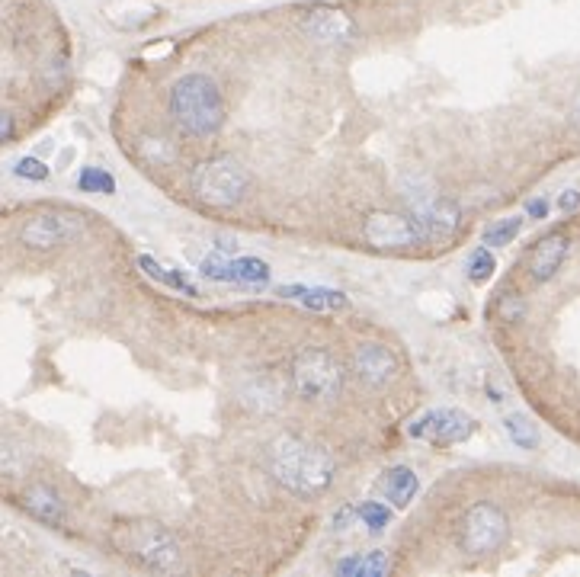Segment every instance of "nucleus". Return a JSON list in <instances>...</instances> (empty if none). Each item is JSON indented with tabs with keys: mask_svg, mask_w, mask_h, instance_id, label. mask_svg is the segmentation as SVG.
<instances>
[{
	"mask_svg": "<svg viewBox=\"0 0 580 577\" xmlns=\"http://www.w3.org/2000/svg\"><path fill=\"white\" fill-rule=\"evenodd\" d=\"M504 430L520 449H536L539 446V430H536V424H529L523 414H510L504 420Z\"/></svg>",
	"mask_w": 580,
	"mask_h": 577,
	"instance_id": "4be33fe9",
	"label": "nucleus"
},
{
	"mask_svg": "<svg viewBox=\"0 0 580 577\" xmlns=\"http://www.w3.org/2000/svg\"><path fill=\"white\" fill-rule=\"evenodd\" d=\"M190 186L206 206L231 209L247 196L250 174L238 158H231V154H218V158H209V161L193 167Z\"/></svg>",
	"mask_w": 580,
	"mask_h": 577,
	"instance_id": "7ed1b4c3",
	"label": "nucleus"
},
{
	"mask_svg": "<svg viewBox=\"0 0 580 577\" xmlns=\"http://www.w3.org/2000/svg\"><path fill=\"white\" fill-rule=\"evenodd\" d=\"M366 238L375 247H417L427 241L411 212H372L366 218Z\"/></svg>",
	"mask_w": 580,
	"mask_h": 577,
	"instance_id": "9d476101",
	"label": "nucleus"
},
{
	"mask_svg": "<svg viewBox=\"0 0 580 577\" xmlns=\"http://www.w3.org/2000/svg\"><path fill=\"white\" fill-rule=\"evenodd\" d=\"M334 574H343V577H382V574H388V555L385 552L347 555L334 565Z\"/></svg>",
	"mask_w": 580,
	"mask_h": 577,
	"instance_id": "a211bd4d",
	"label": "nucleus"
},
{
	"mask_svg": "<svg viewBox=\"0 0 580 577\" xmlns=\"http://www.w3.org/2000/svg\"><path fill=\"white\" fill-rule=\"evenodd\" d=\"M497 311H500V318L504 321H516V318H523L526 302L520 299V295H507V299L497 305Z\"/></svg>",
	"mask_w": 580,
	"mask_h": 577,
	"instance_id": "bb28decb",
	"label": "nucleus"
},
{
	"mask_svg": "<svg viewBox=\"0 0 580 577\" xmlns=\"http://www.w3.org/2000/svg\"><path fill=\"white\" fill-rule=\"evenodd\" d=\"M170 116L193 138H212L225 126L222 90L209 74H186L170 87Z\"/></svg>",
	"mask_w": 580,
	"mask_h": 577,
	"instance_id": "f03ea898",
	"label": "nucleus"
},
{
	"mask_svg": "<svg viewBox=\"0 0 580 577\" xmlns=\"http://www.w3.org/2000/svg\"><path fill=\"white\" fill-rule=\"evenodd\" d=\"M571 119H574V126L580 129V90H577V97L571 103Z\"/></svg>",
	"mask_w": 580,
	"mask_h": 577,
	"instance_id": "2f4dec72",
	"label": "nucleus"
},
{
	"mask_svg": "<svg viewBox=\"0 0 580 577\" xmlns=\"http://www.w3.org/2000/svg\"><path fill=\"white\" fill-rule=\"evenodd\" d=\"M20 504H23V510L29 513V517H33L36 523H42V526L58 529V526L68 523V507H65V501H61V494L49 485H29L20 494Z\"/></svg>",
	"mask_w": 580,
	"mask_h": 577,
	"instance_id": "2eb2a0df",
	"label": "nucleus"
},
{
	"mask_svg": "<svg viewBox=\"0 0 580 577\" xmlns=\"http://www.w3.org/2000/svg\"><path fill=\"white\" fill-rule=\"evenodd\" d=\"M494 270H497V260L491 254V247H478V251L468 257V279H472V283H478V286L488 283Z\"/></svg>",
	"mask_w": 580,
	"mask_h": 577,
	"instance_id": "b1692460",
	"label": "nucleus"
},
{
	"mask_svg": "<svg viewBox=\"0 0 580 577\" xmlns=\"http://www.w3.org/2000/svg\"><path fill=\"white\" fill-rule=\"evenodd\" d=\"M407 202H411V215L420 222L427 241L456 235V228L462 222V212L452 199L436 196V193H407Z\"/></svg>",
	"mask_w": 580,
	"mask_h": 577,
	"instance_id": "1a4fd4ad",
	"label": "nucleus"
},
{
	"mask_svg": "<svg viewBox=\"0 0 580 577\" xmlns=\"http://www.w3.org/2000/svg\"><path fill=\"white\" fill-rule=\"evenodd\" d=\"M122 552L129 555L138 565H145L148 571H180L183 568V549L177 536L164 529L161 523H132L119 533Z\"/></svg>",
	"mask_w": 580,
	"mask_h": 577,
	"instance_id": "39448f33",
	"label": "nucleus"
},
{
	"mask_svg": "<svg viewBox=\"0 0 580 577\" xmlns=\"http://www.w3.org/2000/svg\"><path fill=\"white\" fill-rule=\"evenodd\" d=\"M292 392L302 401H334L343 392V366L334 353L321 347H305L292 356L289 369Z\"/></svg>",
	"mask_w": 580,
	"mask_h": 577,
	"instance_id": "20e7f679",
	"label": "nucleus"
},
{
	"mask_svg": "<svg viewBox=\"0 0 580 577\" xmlns=\"http://www.w3.org/2000/svg\"><path fill=\"white\" fill-rule=\"evenodd\" d=\"M282 299H292L311 311H331V308H347V295L337 289L324 286H279L276 289Z\"/></svg>",
	"mask_w": 580,
	"mask_h": 577,
	"instance_id": "f3484780",
	"label": "nucleus"
},
{
	"mask_svg": "<svg viewBox=\"0 0 580 577\" xmlns=\"http://www.w3.org/2000/svg\"><path fill=\"white\" fill-rule=\"evenodd\" d=\"M13 177H20L26 183H45L52 177V170L45 161L33 158V154H26V158H20L17 164H13Z\"/></svg>",
	"mask_w": 580,
	"mask_h": 577,
	"instance_id": "393cba45",
	"label": "nucleus"
},
{
	"mask_svg": "<svg viewBox=\"0 0 580 577\" xmlns=\"http://www.w3.org/2000/svg\"><path fill=\"white\" fill-rule=\"evenodd\" d=\"M77 186H81L84 193L113 196L116 193V177L103 167H81V174H77Z\"/></svg>",
	"mask_w": 580,
	"mask_h": 577,
	"instance_id": "412c9836",
	"label": "nucleus"
},
{
	"mask_svg": "<svg viewBox=\"0 0 580 577\" xmlns=\"http://www.w3.org/2000/svg\"><path fill=\"white\" fill-rule=\"evenodd\" d=\"M199 273L215 283H241V286H263L270 283V263L257 257H231V254H212L199 263Z\"/></svg>",
	"mask_w": 580,
	"mask_h": 577,
	"instance_id": "9b49d317",
	"label": "nucleus"
},
{
	"mask_svg": "<svg viewBox=\"0 0 580 577\" xmlns=\"http://www.w3.org/2000/svg\"><path fill=\"white\" fill-rule=\"evenodd\" d=\"M520 231H523V218L520 215L500 218V222H494L488 231H484V244H488V247H507V244L516 241Z\"/></svg>",
	"mask_w": 580,
	"mask_h": 577,
	"instance_id": "5701e85b",
	"label": "nucleus"
},
{
	"mask_svg": "<svg viewBox=\"0 0 580 577\" xmlns=\"http://www.w3.org/2000/svg\"><path fill=\"white\" fill-rule=\"evenodd\" d=\"M266 469H270L276 485L286 488L289 494L315 497L331 488L337 465L324 446L305 440V436L286 433L279 440H273L270 456H266Z\"/></svg>",
	"mask_w": 580,
	"mask_h": 577,
	"instance_id": "f257e3e1",
	"label": "nucleus"
},
{
	"mask_svg": "<svg viewBox=\"0 0 580 577\" xmlns=\"http://www.w3.org/2000/svg\"><path fill=\"white\" fill-rule=\"evenodd\" d=\"M353 523H356V507H343L334 513V533H347Z\"/></svg>",
	"mask_w": 580,
	"mask_h": 577,
	"instance_id": "cd10ccee",
	"label": "nucleus"
},
{
	"mask_svg": "<svg viewBox=\"0 0 580 577\" xmlns=\"http://www.w3.org/2000/svg\"><path fill=\"white\" fill-rule=\"evenodd\" d=\"M302 33L318 45H347L356 36V20L347 10L315 7L302 17Z\"/></svg>",
	"mask_w": 580,
	"mask_h": 577,
	"instance_id": "f8f14e48",
	"label": "nucleus"
},
{
	"mask_svg": "<svg viewBox=\"0 0 580 577\" xmlns=\"http://www.w3.org/2000/svg\"><path fill=\"white\" fill-rule=\"evenodd\" d=\"M84 231V218L74 212H39L26 218L20 228V241L29 251H55V247L71 244Z\"/></svg>",
	"mask_w": 580,
	"mask_h": 577,
	"instance_id": "0eeeda50",
	"label": "nucleus"
},
{
	"mask_svg": "<svg viewBox=\"0 0 580 577\" xmlns=\"http://www.w3.org/2000/svg\"><path fill=\"white\" fill-rule=\"evenodd\" d=\"M13 135H17V119H13L7 109H0V145L10 142Z\"/></svg>",
	"mask_w": 580,
	"mask_h": 577,
	"instance_id": "c756f323",
	"label": "nucleus"
},
{
	"mask_svg": "<svg viewBox=\"0 0 580 577\" xmlns=\"http://www.w3.org/2000/svg\"><path fill=\"white\" fill-rule=\"evenodd\" d=\"M356 523L366 526L369 533H385L388 523H391V504H382V501L356 504Z\"/></svg>",
	"mask_w": 580,
	"mask_h": 577,
	"instance_id": "aec40b11",
	"label": "nucleus"
},
{
	"mask_svg": "<svg viewBox=\"0 0 580 577\" xmlns=\"http://www.w3.org/2000/svg\"><path fill=\"white\" fill-rule=\"evenodd\" d=\"M568 254H571V238L564 231H552V235L539 238L536 247L529 251V276L536 283H548L561 270V263L568 260Z\"/></svg>",
	"mask_w": 580,
	"mask_h": 577,
	"instance_id": "4468645a",
	"label": "nucleus"
},
{
	"mask_svg": "<svg viewBox=\"0 0 580 577\" xmlns=\"http://www.w3.org/2000/svg\"><path fill=\"white\" fill-rule=\"evenodd\" d=\"M478 430L475 417L465 414L459 408H433L427 414H420L407 433L414 436V440H423V443H433V446H452V443H465L468 436Z\"/></svg>",
	"mask_w": 580,
	"mask_h": 577,
	"instance_id": "6e6552de",
	"label": "nucleus"
},
{
	"mask_svg": "<svg viewBox=\"0 0 580 577\" xmlns=\"http://www.w3.org/2000/svg\"><path fill=\"white\" fill-rule=\"evenodd\" d=\"M526 215L529 218H545L548 215V199H529L526 202Z\"/></svg>",
	"mask_w": 580,
	"mask_h": 577,
	"instance_id": "7c9ffc66",
	"label": "nucleus"
},
{
	"mask_svg": "<svg viewBox=\"0 0 580 577\" xmlns=\"http://www.w3.org/2000/svg\"><path fill=\"white\" fill-rule=\"evenodd\" d=\"M510 536V520L507 513L500 510L491 501H481L475 507H468V513L462 517L459 526V542H462V552L484 558V555H494L504 549V542Z\"/></svg>",
	"mask_w": 580,
	"mask_h": 577,
	"instance_id": "423d86ee",
	"label": "nucleus"
},
{
	"mask_svg": "<svg viewBox=\"0 0 580 577\" xmlns=\"http://www.w3.org/2000/svg\"><path fill=\"white\" fill-rule=\"evenodd\" d=\"M23 469V452L7 436H0V475H17Z\"/></svg>",
	"mask_w": 580,
	"mask_h": 577,
	"instance_id": "a878e982",
	"label": "nucleus"
},
{
	"mask_svg": "<svg viewBox=\"0 0 580 577\" xmlns=\"http://www.w3.org/2000/svg\"><path fill=\"white\" fill-rule=\"evenodd\" d=\"M417 491H420V478L414 469H407V465H395V469H388L379 481V494L395 510H404L407 504H411Z\"/></svg>",
	"mask_w": 580,
	"mask_h": 577,
	"instance_id": "dca6fc26",
	"label": "nucleus"
},
{
	"mask_svg": "<svg viewBox=\"0 0 580 577\" xmlns=\"http://www.w3.org/2000/svg\"><path fill=\"white\" fill-rule=\"evenodd\" d=\"M353 372L369 388H382L398 376V356L385 343H359L353 350Z\"/></svg>",
	"mask_w": 580,
	"mask_h": 577,
	"instance_id": "ddd939ff",
	"label": "nucleus"
},
{
	"mask_svg": "<svg viewBox=\"0 0 580 577\" xmlns=\"http://www.w3.org/2000/svg\"><path fill=\"white\" fill-rule=\"evenodd\" d=\"M138 270L145 273L148 279H154V283L167 286V289H177V292H183V295H199V289H196L183 273L161 267V263L154 260V257H148V254H141V257H138Z\"/></svg>",
	"mask_w": 580,
	"mask_h": 577,
	"instance_id": "6ab92c4d",
	"label": "nucleus"
},
{
	"mask_svg": "<svg viewBox=\"0 0 580 577\" xmlns=\"http://www.w3.org/2000/svg\"><path fill=\"white\" fill-rule=\"evenodd\" d=\"M558 209H561L564 215H574V212L580 209V193H577V190H564V193L558 196Z\"/></svg>",
	"mask_w": 580,
	"mask_h": 577,
	"instance_id": "c85d7f7f",
	"label": "nucleus"
}]
</instances>
